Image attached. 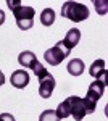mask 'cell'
<instances>
[{
	"label": "cell",
	"mask_w": 108,
	"mask_h": 121,
	"mask_svg": "<svg viewBox=\"0 0 108 121\" xmlns=\"http://www.w3.org/2000/svg\"><path fill=\"white\" fill-rule=\"evenodd\" d=\"M79 40H81V31L78 28H73L66 32V37L61 40V44H63L68 50H73L74 47L79 44Z\"/></svg>",
	"instance_id": "ba28073f"
},
{
	"label": "cell",
	"mask_w": 108,
	"mask_h": 121,
	"mask_svg": "<svg viewBox=\"0 0 108 121\" xmlns=\"http://www.w3.org/2000/svg\"><path fill=\"white\" fill-rule=\"evenodd\" d=\"M55 113L60 118V121L68 118V116H73L76 121H82L84 116L87 115L86 105H84V99L78 97V95H71V97L65 99L63 102L58 105V108L55 110Z\"/></svg>",
	"instance_id": "6da1fadb"
},
{
	"label": "cell",
	"mask_w": 108,
	"mask_h": 121,
	"mask_svg": "<svg viewBox=\"0 0 108 121\" xmlns=\"http://www.w3.org/2000/svg\"><path fill=\"white\" fill-rule=\"evenodd\" d=\"M3 23H5V13H3V11L0 10V26H2Z\"/></svg>",
	"instance_id": "ac0fdd59"
},
{
	"label": "cell",
	"mask_w": 108,
	"mask_h": 121,
	"mask_svg": "<svg viewBox=\"0 0 108 121\" xmlns=\"http://www.w3.org/2000/svg\"><path fill=\"white\" fill-rule=\"evenodd\" d=\"M0 121H16V120H15V116L10 115V113H2V115H0Z\"/></svg>",
	"instance_id": "2e32d148"
},
{
	"label": "cell",
	"mask_w": 108,
	"mask_h": 121,
	"mask_svg": "<svg viewBox=\"0 0 108 121\" xmlns=\"http://www.w3.org/2000/svg\"><path fill=\"white\" fill-rule=\"evenodd\" d=\"M3 82H5V74H3V73L0 71V86H2Z\"/></svg>",
	"instance_id": "d6986e66"
},
{
	"label": "cell",
	"mask_w": 108,
	"mask_h": 121,
	"mask_svg": "<svg viewBox=\"0 0 108 121\" xmlns=\"http://www.w3.org/2000/svg\"><path fill=\"white\" fill-rule=\"evenodd\" d=\"M15 18H16V24H18L19 29L23 31H27V29L32 28L34 24V15H36V10L32 7H27V5H18L16 8L11 10Z\"/></svg>",
	"instance_id": "277c9868"
},
{
	"label": "cell",
	"mask_w": 108,
	"mask_h": 121,
	"mask_svg": "<svg viewBox=\"0 0 108 121\" xmlns=\"http://www.w3.org/2000/svg\"><path fill=\"white\" fill-rule=\"evenodd\" d=\"M55 78L50 73H47L44 78L39 79V95L42 99H50V95L55 89Z\"/></svg>",
	"instance_id": "8992f818"
},
{
	"label": "cell",
	"mask_w": 108,
	"mask_h": 121,
	"mask_svg": "<svg viewBox=\"0 0 108 121\" xmlns=\"http://www.w3.org/2000/svg\"><path fill=\"white\" fill-rule=\"evenodd\" d=\"M89 15H90V11L84 3H79V2H65L61 5V16L68 18L69 21L81 23V21L89 18Z\"/></svg>",
	"instance_id": "3957f363"
},
{
	"label": "cell",
	"mask_w": 108,
	"mask_h": 121,
	"mask_svg": "<svg viewBox=\"0 0 108 121\" xmlns=\"http://www.w3.org/2000/svg\"><path fill=\"white\" fill-rule=\"evenodd\" d=\"M10 82L16 89H24L29 84V74H27V71L26 69H16V71H13L11 78H10Z\"/></svg>",
	"instance_id": "52a82bcc"
},
{
	"label": "cell",
	"mask_w": 108,
	"mask_h": 121,
	"mask_svg": "<svg viewBox=\"0 0 108 121\" xmlns=\"http://www.w3.org/2000/svg\"><path fill=\"white\" fill-rule=\"evenodd\" d=\"M94 5H95V10H97L99 15H107L108 8H107V2H105V0H95Z\"/></svg>",
	"instance_id": "5bb4252c"
},
{
	"label": "cell",
	"mask_w": 108,
	"mask_h": 121,
	"mask_svg": "<svg viewBox=\"0 0 108 121\" xmlns=\"http://www.w3.org/2000/svg\"><path fill=\"white\" fill-rule=\"evenodd\" d=\"M18 63L23 66V68H29V69H32V68L36 66V63H37V58H36V55H34L31 50H24V52L19 53Z\"/></svg>",
	"instance_id": "9c48e42d"
},
{
	"label": "cell",
	"mask_w": 108,
	"mask_h": 121,
	"mask_svg": "<svg viewBox=\"0 0 108 121\" xmlns=\"http://www.w3.org/2000/svg\"><path fill=\"white\" fill-rule=\"evenodd\" d=\"M69 52H71V50H68V48L61 44V40H60L58 44H55V45L50 47L48 50H45L44 60L50 66H58L65 58H66V56L69 55Z\"/></svg>",
	"instance_id": "5b68a950"
},
{
	"label": "cell",
	"mask_w": 108,
	"mask_h": 121,
	"mask_svg": "<svg viewBox=\"0 0 108 121\" xmlns=\"http://www.w3.org/2000/svg\"><path fill=\"white\" fill-rule=\"evenodd\" d=\"M66 69H68V73L71 76H81L84 73V69H86V65H84V61L79 60V58H73L71 61L68 63Z\"/></svg>",
	"instance_id": "30bf717a"
},
{
	"label": "cell",
	"mask_w": 108,
	"mask_h": 121,
	"mask_svg": "<svg viewBox=\"0 0 108 121\" xmlns=\"http://www.w3.org/2000/svg\"><path fill=\"white\" fill-rule=\"evenodd\" d=\"M7 5H8L10 10H13V8H16L18 5H21V0H7Z\"/></svg>",
	"instance_id": "e0dca14e"
},
{
	"label": "cell",
	"mask_w": 108,
	"mask_h": 121,
	"mask_svg": "<svg viewBox=\"0 0 108 121\" xmlns=\"http://www.w3.org/2000/svg\"><path fill=\"white\" fill-rule=\"evenodd\" d=\"M105 76L103 74L100 79L94 81V82L89 86V91H87V95L84 97V105H86V112L87 113H94L95 112V107H97V102L102 99V95L105 92Z\"/></svg>",
	"instance_id": "7a4b0ae2"
},
{
	"label": "cell",
	"mask_w": 108,
	"mask_h": 121,
	"mask_svg": "<svg viewBox=\"0 0 108 121\" xmlns=\"http://www.w3.org/2000/svg\"><path fill=\"white\" fill-rule=\"evenodd\" d=\"M89 74L92 76V78H97V79H100L103 74H107V73H105V61H103L102 58H100V60H95V61L90 65Z\"/></svg>",
	"instance_id": "8fae6325"
},
{
	"label": "cell",
	"mask_w": 108,
	"mask_h": 121,
	"mask_svg": "<svg viewBox=\"0 0 108 121\" xmlns=\"http://www.w3.org/2000/svg\"><path fill=\"white\" fill-rule=\"evenodd\" d=\"M39 121H60V118L56 116L55 110H45V112L40 113Z\"/></svg>",
	"instance_id": "4fadbf2b"
},
{
	"label": "cell",
	"mask_w": 108,
	"mask_h": 121,
	"mask_svg": "<svg viewBox=\"0 0 108 121\" xmlns=\"http://www.w3.org/2000/svg\"><path fill=\"white\" fill-rule=\"evenodd\" d=\"M55 21V11L53 8H45L42 13H40V23L44 26H52Z\"/></svg>",
	"instance_id": "7c38bea8"
},
{
	"label": "cell",
	"mask_w": 108,
	"mask_h": 121,
	"mask_svg": "<svg viewBox=\"0 0 108 121\" xmlns=\"http://www.w3.org/2000/svg\"><path fill=\"white\" fill-rule=\"evenodd\" d=\"M32 71H34V74L37 76V79H40V78H44V76L47 74V73H48V71H47V69H45V68H44L42 65H40L39 61H37V63H36V66L32 68Z\"/></svg>",
	"instance_id": "9a60e30c"
}]
</instances>
